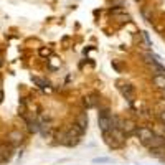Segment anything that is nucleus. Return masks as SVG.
<instances>
[{
  "label": "nucleus",
  "mask_w": 165,
  "mask_h": 165,
  "mask_svg": "<svg viewBox=\"0 0 165 165\" xmlns=\"http://www.w3.org/2000/svg\"><path fill=\"white\" fill-rule=\"evenodd\" d=\"M144 145H145L149 150H152V149H157V147H164V145H165V139H164L162 136H155V134H154V136H152L145 144H144Z\"/></svg>",
  "instance_id": "obj_2"
},
{
  "label": "nucleus",
  "mask_w": 165,
  "mask_h": 165,
  "mask_svg": "<svg viewBox=\"0 0 165 165\" xmlns=\"http://www.w3.org/2000/svg\"><path fill=\"white\" fill-rule=\"evenodd\" d=\"M97 124H99V129L102 130V134H108L109 130L112 129V116L109 114L108 109H104V111L99 114V117H97Z\"/></svg>",
  "instance_id": "obj_1"
},
{
  "label": "nucleus",
  "mask_w": 165,
  "mask_h": 165,
  "mask_svg": "<svg viewBox=\"0 0 165 165\" xmlns=\"http://www.w3.org/2000/svg\"><path fill=\"white\" fill-rule=\"evenodd\" d=\"M119 91H121V94L126 97L127 101L134 99V86L132 84H122V86H119Z\"/></svg>",
  "instance_id": "obj_6"
},
{
  "label": "nucleus",
  "mask_w": 165,
  "mask_h": 165,
  "mask_svg": "<svg viewBox=\"0 0 165 165\" xmlns=\"http://www.w3.org/2000/svg\"><path fill=\"white\" fill-rule=\"evenodd\" d=\"M106 162H111L109 157H101V158H94V164H106Z\"/></svg>",
  "instance_id": "obj_10"
},
{
  "label": "nucleus",
  "mask_w": 165,
  "mask_h": 165,
  "mask_svg": "<svg viewBox=\"0 0 165 165\" xmlns=\"http://www.w3.org/2000/svg\"><path fill=\"white\" fill-rule=\"evenodd\" d=\"M162 99H165V88H162Z\"/></svg>",
  "instance_id": "obj_12"
},
{
  "label": "nucleus",
  "mask_w": 165,
  "mask_h": 165,
  "mask_svg": "<svg viewBox=\"0 0 165 165\" xmlns=\"http://www.w3.org/2000/svg\"><path fill=\"white\" fill-rule=\"evenodd\" d=\"M134 2H142V0H134Z\"/></svg>",
  "instance_id": "obj_14"
},
{
  "label": "nucleus",
  "mask_w": 165,
  "mask_h": 165,
  "mask_svg": "<svg viewBox=\"0 0 165 165\" xmlns=\"http://www.w3.org/2000/svg\"><path fill=\"white\" fill-rule=\"evenodd\" d=\"M119 129L122 130L124 134H130V132H136V122L132 119H121L119 121Z\"/></svg>",
  "instance_id": "obj_3"
},
{
  "label": "nucleus",
  "mask_w": 165,
  "mask_h": 165,
  "mask_svg": "<svg viewBox=\"0 0 165 165\" xmlns=\"http://www.w3.org/2000/svg\"><path fill=\"white\" fill-rule=\"evenodd\" d=\"M76 126L81 127L82 130L88 129V114L86 112H79V116L76 117Z\"/></svg>",
  "instance_id": "obj_7"
},
{
  "label": "nucleus",
  "mask_w": 165,
  "mask_h": 165,
  "mask_svg": "<svg viewBox=\"0 0 165 165\" xmlns=\"http://www.w3.org/2000/svg\"><path fill=\"white\" fill-rule=\"evenodd\" d=\"M136 134L139 136V139H140V142H142V144H145L152 136H154L152 129H149L147 126H142V127H139V129H136Z\"/></svg>",
  "instance_id": "obj_4"
},
{
  "label": "nucleus",
  "mask_w": 165,
  "mask_h": 165,
  "mask_svg": "<svg viewBox=\"0 0 165 165\" xmlns=\"http://www.w3.org/2000/svg\"><path fill=\"white\" fill-rule=\"evenodd\" d=\"M158 121L165 126V111H158Z\"/></svg>",
  "instance_id": "obj_11"
},
{
  "label": "nucleus",
  "mask_w": 165,
  "mask_h": 165,
  "mask_svg": "<svg viewBox=\"0 0 165 165\" xmlns=\"http://www.w3.org/2000/svg\"><path fill=\"white\" fill-rule=\"evenodd\" d=\"M32 79H33V82H36V84H38L40 88H43V89L48 86V82L45 81V79H41V78H36V76H35V78H32Z\"/></svg>",
  "instance_id": "obj_9"
},
{
  "label": "nucleus",
  "mask_w": 165,
  "mask_h": 165,
  "mask_svg": "<svg viewBox=\"0 0 165 165\" xmlns=\"http://www.w3.org/2000/svg\"><path fill=\"white\" fill-rule=\"evenodd\" d=\"M0 65H2V61H0Z\"/></svg>",
  "instance_id": "obj_15"
},
{
  "label": "nucleus",
  "mask_w": 165,
  "mask_h": 165,
  "mask_svg": "<svg viewBox=\"0 0 165 165\" xmlns=\"http://www.w3.org/2000/svg\"><path fill=\"white\" fill-rule=\"evenodd\" d=\"M154 84L157 88H165V76L164 74H155V78H154Z\"/></svg>",
  "instance_id": "obj_8"
},
{
  "label": "nucleus",
  "mask_w": 165,
  "mask_h": 165,
  "mask_svg": "<svg viewBox=\"0 0 165 165\" xmlns=\"http://www.w3.org/2000/svg\"><path fill=\"white\" fill-rule=\"evenodd\" d=\"M7 140L12 144V145H20L23 142V134L20 130H10L7 134Z\"/></svg>",
  "instance_id": "obj_5"
},
{
  "label": "nucleus",
  "mask_w": 165,
  "mask_h": 165,
  "mask_svg": "<svg viewBox=\"0 0 165 165\" xmlns=\"http://www.w3.org/2000/svg\"><path fill=\"white\" fill-rule=\"evenodd\" d=\"M4 101V93H2V89H0V102Z\"/></svg>",
  "instance_id": "obj_13"
}]
</instances>
